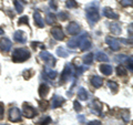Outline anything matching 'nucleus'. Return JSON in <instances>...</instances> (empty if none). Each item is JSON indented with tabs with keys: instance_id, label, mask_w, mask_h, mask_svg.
<instances>
[{
	"instance_id": "obj_1",
	"label": "nucleus",
	"mask_w": 133,
	"mask_h": 125,
	"mask_svg": "<svg viewBox=\"0 0 133 125\" xmlns=\"http://www.w3.org/2000/svg\"><path fill=\"white\" fill-rule=\"evenodd\" d=\"M29 58H30V52L27 49L23 48H19L14 50V53H12V60L14 62H23L27 61Z\"/></svg>"
},
{
	"instance_id": "obj_2",
	"label": "nucleus",
	"mask_w": 133,
	"mask_h": 125,
	"mask_svg": "<svg viewBox=\"0 0 133 125\" xmlns=\"http://www.w3.org/2000/svg\"><path fill=\"white\" fill-rule=\"evenodd\" d=\"M85 13H87V19H88V21L90 22V24H93L97 21H99L100 15H99L98 8L93 7V5L87 8V9H85Z\"/></svg>"
},
{
	"instance_id": "obj_3",
	"label": "nucleus",
	"mask_w": 133,
	"mask_h": 125,
	"mask_svg": "<svg viewBox=\"0 0 133 125\" xmlns=\"http://www.w3.org/2000/svg\"><path fill=\"white\" fill-rule=\"evenodd\" d=\"M40 58H41V60H43L49 66H55L56 63H57L56 58L53 57L50 52H47V51L40 52Z\"/></svg>"
},
{
	"instance_id": "obj_4",
	"label": "nucleus",
	"mask_w": 133,
	"mask_h": 125,
	"mask_svg": "<svg viewBox=\"0 0 133 125\" xmlns=\"http://www.w3.org/2000/svg\"><path fill=\"white\" fill-rule=\"evenodd\" d=\"M22 114L23 116H26L27 119H31V117H35L36 114H37V111L35 110V107L32 105L28 103H24L23 106H22Z\"/></svg>"
},
{
	"instance_id": "obj_5",
	"label": "nucleus",
	"mask_w": 133,
	"mask_h": 125,
	"mask_svg": "<svg viewBox=\"0 0 133 125\" xmlns=\"http://www.w3.org/2000/svg\"><path fill=\"white\" fill-rule=\"evenodd\" d=\"M9 120L11 122H20L21 121V113L18 107H11L10 111H9Z\"/></svg>"
},
{
	"instance_id": "obj_6",
	"label": "nucleus",
	"mask_w": 133,
	"mask_h": 125,
	"mask_svg": "<svg viewBox=\"0 0 133 125\" xmlns=\"http://www.w3.org/2000/svg\"><path fill=\"white\" fill-rule=\"evenodd\" d=\"M73 73V70L71 69V64H66L65 66H64V69H63V72H62V74H61V78H60V81H61V83H63V82H65V81H68L69 80V78L71 77V74Z\"/></svg>"
},
{
	"instance_id": "obj_7",
	"label": "nucleus",
	"mask_w": 133,
	"mask_h": 125,
	"mask_svg": "<svg viewBox=\"0 0 133 125\" xmlns=\"http://www.w3.org/2000/svg\"><path fill=\"white\" fill-rule=\"evenodd\" d=\"M51 34L52 37L58 41H62L64 39V32L62 31L61 27H55L51 29Z\"/></svg>"
},
{
	"instance_id": "obj_8",
	"label": "nucleus",
	"mask_w": 133,
	"mask_h": 125,
	"mask_svg": "<svg viewBox=\"0 0 133 125\" xmlns=\"http://www.w3.org/2000/svg\"><path fill=\"white\" fill-rule=\"evenodd\" d=\"M83 36H84V33H82L81 36H79V37H73V38L71 40H69L68 41V43H66V45H68V48L69 49H76L79 47V44H80L81 42V40L83 38Z\"/></svg>"
},
{
	"instance_id": "obj_9",
	"label": "nucleus",
	"mask_w": 133,
	"mask_h": 125,
	"mask_svg": "<svg viewBox=\"0 0 133 125\" xmlns=\"http://www.w3.org/2000/svg\"><path fill=\"white\" fill-rule=\"evenodd\" d=\"M105 42L109 44L110 49L113 50V51H119V50H120V42L115 38H112V37H107V38H105Z\"/></svg>"
},
{
	"instance_id": "obj_10",
	"label": "nucleus",
	"mask_w": 133,
	"mask_h": 125,
	"mask_svg": "<svg viewBox=\"0 0 133 125\" xmlns=\"http://www.w3.org/2000/svg\"><path fill=\"white\" fill-rule=\"evenodd\" d=\"M12 47V42L8 38H2L0 40V50L2 52H9Z\"/></svg>"
},
{
	"instance_id": "obj_11",
	"label": "nucleus",
	"mask_w": 133,
	"mask_h": 125,
	"mask_svg": "<svg viewBox=\"0 0 133 125\" xmlns=\"http://www.w3.org/2000/svg\"><path fill=\"white\" fill-rule=\"evenodd\" d=\"M66 31H68L69 34L76 36L80 32V26H79L77 22H70L68 26H66Z\"/></svg>"
},
{
	"instance_id": "obj_12",
	"label": "nucleus",
	"mask_w": 133,
	"mask_h": 125,
	"mask_svg": "<svg viewBox=\"0 0 133 125\" xmlns=\"http://www.w3.org/2000/svg\"><path fill=\"white\" fill-rule=\"evenodd\" d=\"M79 45H80L82 51H87V50H89L91 48V41L88 38V33H84V36H83V38H82L81 42Z\"/></svg>"
},
{
	"instance_id": "obj_13",
	"label": "nucleus",
	"mask_w": 133,
	"mask_h": 125,
	"mask_svg": "<svg viewBox=\"0 0 133 125\" xmlns=\"http://www.w3.org/2000/svg\"><path fill=\"white\" fill-rule=\"evenodd\" d=\"M103 15L109 19H118L119 18V15L116 13V12H114V10L112 9V8H109V7L103 8Z\"/></svg>"
},
{
	"instance_id": "obj_14",
	"label": "nucleus",
	"mask_w": 133,
	"mask_h": 125,
	"mask_svg": "<svg viewBox=\"0 0 133 125\" xmlns=\"http://www.w3.org/2000/svg\"><path fill=\"white\" fill-rule=\"evenodd\" d=\"M64 102V99L61 98L60 95H55L52 98V101H51V106L52 109H57V107H60L62 104Z\"/></svg>"
},
{
	"instance_id": "obj_15",
	"label": "nucleus",
	"mask_w": 133,
	"mask_h": 125,
	"mask_svg": "<svg viewBox=\"0 0 133 125\" xmlns=\"http://www.w3.org/2000/svg\"><path fill=\"white\" fill-rule=\"evenodd\" d=\"M14 38H15V40L17 41V42H19V43H26V41H27L26 34H24V32L21 31V30L16 31L15 34H14Z\"/></svg>"
},
{
	"instance_id": "obj_16",
	"label": "nucleus",
	"mask_w": 133,
	"mask_h": 125,
	"mask_svg": "<svg viewBox=\"0 0 133 125\" xmlns=\"http://www.w3.org/2000/svg\"><path fill=\"white\" fill-rule=\"evenodd\" d=\"M33 19H35V22L39 28H43L44 27L43 19H42V17H41V15L39 13V12H35V13H33Z\"/></svg>"
},
{
	"instance_id": "obj_17",
	"label": "nucleus",
	"mask_w": 133,
	"mask_h": 125,
	"mask_svg": "<svg viewBox=\"0 0 133 125\" xmlns=\"http://www.w3.org/2000/svg\"><path fill=\"white\" fill-rule=\"evenodd\" d=\"M48 93H49V86L47 84H44V83L40 84V86H39V95L40 96L42 99H44L48 95Z\"/></svg>"
},
{
	"instance_id": "obj_18",
	"label": "nucleus",
	"mask_w": 133,
	"mask_h": 125,
	"mask_svg": "<svg viewBox=\"0 0 133 125\" xmlns=\"http://www.w3.org/2000/svg\"><path fill=\"white\" fill-rule=\"evenodd\" d=\"M110 30L114 34H120L121 33V27H120V24L118 22H112L110 23Z\"/></svg>"
},
{
	"instance_id": "obj_19",
	"label": "nucleus",
	"mask_w": 133,
	"mask_h": 125,
	"mask_svg": "<svg viewBox=\"0 0 133 125\" xmlns=\"http://www.w3.org/2000/svg\"><path fill=\"white\" fill-rule=\"evenodd\" d=\"M100 71H101L104 75H110L112 73V66L109 64H101L100 65Z\"/></svg>"
},
{
	"instance_id": "obj_20",
	"label": "nucleus",
	"mask_w": 133,
	"mask_h": 125,
	"mask_svg": "<svg viewBox=\"0 0 133 125\" xmlns=\"http://www.w3.org/2000/svg\"><path fill=\"white\" fill-rule=\"evenodd\" d=\"M78 98L81 100V101H87L88 100V92L84 87H80L78 91Z\"/></svg>"
},
{
	"instance_id": "obj_21",
	"label": "nucleus",
	"mask_w": 133,
	"mask_h": 125,
	"mask_svg": "<svg viewBox=\"0 0 133 125\" xmlns=\"http://www.w3.org/2000/svg\"><path fill=\"white\" fill-rule=\"evenodd\" d=\"M91 83H92V85L94 87H100L102 85V83H103V80L100 77H97V75H94L91 78Z\"/></svg>"
},
{
	"instance_id": "obj_22",
	"label": "nucleus",
	"mask_w": 133,
	"mask_h": 125,
	"mask_svg": "<svg viewBox=\"0 0 133 125\" xmlns=\"http://www.w3.org/2000/svg\"><path fill=\"white\" fill-rule=\"evenodd\" d=\"M93 58H94L93 53H88V54H85L84 58H83V63L87 64V65H90L93 62Z\"/></svg>"
},
{
	"instance_id": "obj_23",
	"label": "nucleus",
	"mask_w": 133,
	"mask_h": 125,
	"mask_svg": "<svg viewBox=\"0 0 133 125\" xmlns=\"http://www.w3.org/2000/svg\"><path fill=\"white\" fill-rule=\"evenodd\" d=\"M57 54L59 55V57H61V58H66L69 55V52L66 51V50L63 48V47H59L57 49Z\"/></svg>"
},
{
	"instance_id": "obj_24",
	"label": "nucleus",
	"mask_w": 133,
	"mask_h": 125,
	"mask_svg": "<svg viewBox=\"0 0 133 125\" xmlns=\"http://www.w3.org/2000/svg\"><path fill=\"white\" fill-rule=\"evenodd\" d=\"M97 60L99 62H108L109 61V57L103 52H99V53H97Z\"/></svg>"
},
{
	"instance_id": "obj_25",
	"label": "nucleus",
	"mask_w": 133,
	"mask_h": 125,
	"mask_svg": "<svg viewBox=\"0 0 133 125\" xmlns=\"http://www.w3.org/2000/svg\"><path fill=\"white\" fill-rule=\"evenodd\" d=\"M45 74H47V77L49 78V79H51V80H53V79H56L57 78V75H58V72L57 71H53V70H50V69H48V68H45Z\"/></svg>"
},
{
	"instance_id": "obj_26",
	"label": "nucleus",
	"mask_w": 133,
	"mask_h": 125,
	"mask_svg": "<svg viewBox=\"0 0 133 125\" xmlns=\"http://www.w3.org/2000/svg\"><path fill=\"white\" fill-rule=\"evenodd\" d=\"M116 73H118L119 77H124V75H127L128 71L123 65H119L118 68H116Z\"/></svg>"
},
{
	"instance_id": "obj_27",
	"label": "nucleus",
	"mask_w": 133,
	"mask_h": 125,
	"mask_svg": "<svg viewBox=\"0 0 133 125\" xmlns=\"http://www.w3.org/2000/svg\"><path fill=\"white\" fill-rule=\"evenodd\" d=\"M51 123V119H50V116H43L42 119L39 121V125H49Z\"/></svg>"
},
{
	"instance_id": "obj_28",
	"label": "nucleus",
	"mask_w": 133,
	"mask_h": 125,
	"mask_svg": "<svg viewBox=\"0 0 133 125\" xmlns=\"http://www.w3.org/2000/svg\"><path fill=\"white\" fill-rule=\"evenodd\" d=\"M14 5H15L16 10H17V12H18V13H21V12L23 11V6H22V3H20L18 0H15V1H14Z\"/></svg>"
},
{
	"instance_id": "obj_29",
	"label": "nucleus",
	"mask_w": 133,
	"mask_h": 125,
	"mask_svg": "<svg viewBox=\"0 0 133 125\" xmlns=\"http://www.w3.org/2000/svg\"><path fill=\"white\" fill-rule=\"evenodd\" d=\"M108 86L110 87V89L113 91V92L115 93L116 91H118V89H119V85H118V83H115L114 81H109L108 82Z\"/></svg>"
},
{
	"instance_id": "obj_30",
	"label": "nucleus",
	"mask_w": 133,
	"mask_h": 125,
	"mask_svg": "<svg viewBox=\"0 0 133 125\" xmlns=\"http://www.w3.org/2000/svg\"><path fill=\"white\" fill-rule=\"evenodd\" d=\"M65 6H66V8L71 9V8H76V7L78 6V3H77L76 0H66Z\"/></svg>"
},
{
	"instance_id": "obj_31",
	"label": "nucleus",
	"mask_w": 133,
	"mask_h": 125,
	"mask_svg": "<svg viewBox=\"0 0 133 125\" xmlns=\"http://www.w3.org/2000/svg\"><path fill=\"white\" fill-rule=\"evenodd\" d=\"M56 15H53V13H48L47 15V22L49 24H52V23H55L56 21Z\"/></svg>"
},
{
	"instance_id": "obj_32",
	"label": "nucleus",
	"mask_w": 133,
	"mask_h": 125,
	"mask_svg": "<svg viewBox=\"0 0 133 125\" xmlns=\"http://www.w3.org/2000/svg\"><path fill=\"white\" fill-rule=\"evenodd\" d=\"M39 105L41 107V110L44 111V110H47L48 109V106H49V103L47 101H44V100H41V101L39 102Z\"/></svg>"
},
{
	"instance_id": "obj_33",
	"label": "nucleus",
	"mask_w": 133,
	"mask_h": 125,
	"mask_svg": "<svg viewBox=\"0 0 133 125\" xmlns=\"http://www.w3.org/2000/svg\"><path fill=\"white\" fill-rule=\"evenodd\" d=\"M56 18H58L59 20H61V21H63V20H65L66 18H68V15L65 13V12H59V13H58V16H56Z\"/></svg>"
},
{
	"instance_id": "obj_34",
	"label": "nucleus",
	"mask_w": 133,
	"mask_h": 125,
	"mask_svg": "<svg viewBox=\"0 0 133 125\" xmlns=\"http://www.w3.org/2000/svg\"><path fill=\"white\" fill-rule=\"evenodd\" d=\"M33 72V71L32 70H24L23 71V72H22V74H23V77H24V79H27V80H28V79L29 78H30L31 75H32V73Z\"/></svg>"
},
{
	"instance_id": "obj_35",
	"label": "nucleus",
	"mask_w": 133,
	"mask_h": 125,
	"mask_svg": "<svg viewBox=\"0 0 133 125\" xmlns=\"http://www.w3.org/2000/svg\"><path fill=\"white\" fill-rule=\"evenodd\" d=\"M122 113H123V120L125 121V122H129L130 121V113H129V111H127V110H123L122 111Z\"/></svg>"
},
{
	"instance_id": "obj_36",
	"label": "nucleus",
	"mask_w": 133,
	"mask_h": 125,
	"mask_svg": "<svg viewBox=\"0 0 133 125\" xmlns=\"http://www.w3.org/2000/svg\"><path fill=\"white\" fill-rule=\"evenodd\" d=\"M19 24H22V23H24V24H29V19H28V17L27 16H23V17H21V18L19 19Z\"/></svg>"
},
{
	"instance_id": "obj_37",
	"label": "nucleus",
	"mask_w": 133,
	"mask_h": 125,
	"mask_svg": "<svg viewBox=\"0 0 133 125\" xmlns=\"http://www.w3.org/2000/svg\"><path fill=\"white\" fill-rule=\"evenodd\" d=\"M132 0H121V5L123 7H129V6H132Z\"/></svg>"
},
{
	"instance_id": "obj_38",
	"label": "nucleus",
	"mask_w": 133,
	"mask_h": 125,
	"mask_svg": "<svg viewBox=\"0 0 133 125\" xmlns=\"http://www.w3.org/2000/svg\"><path fill=\"white\" fill-rule=\"evenodd\" d=\"M73 106H74V110H76L77 112H80L81 110H82V106H81V104L79 103L78 101H76L73 103Z\"/></svg>"
},
{
	"instance_id": "obj_39",
	"label": "nucleus",
	"mask_w": 133,
	"mask_h": 125,
	"mask_svg": "<svg viewBox=\"0 0 133 125\" xmlns=\"http://www.w3.org/2000/svg\"><path fill=\"white\" fill-rule=\"evenodd\" d=\"M128 59V66H129V70H130V72H132V60H133V58L130 57V58H127Z\"/></svg>"
},
{
	"instance_id": "obj_40",
	"label": "nucleus",
	"mask_w": 133,
	"mask_h": 125,
	"mask_svg": "<svg viewBox=\"0 0 133 125\" xmlns=\"http://www.w3.org/2000/svg\"><path fill=\"white\" fill-rule=\"evenodd\" d=\"M3 113H5V107H3V103H0V120L3 117Z\"/></svg>"
},
{
	"instance_id": "obj_41",
	"label": "nucleus",
	"mask_w": 133,
	"mask_h": 125,
	"mask_svg": "<svg viewBox=\"0 0 133 125\" xmlns=\"http://www.w3.org/2000/svg\"><path fill=\"white\" fill-rule=\"evenodd\" d=\"M50 7H51L52 8V9H57V8H58V6L56 5V0H50Z\"/></svg>"
},
{
	"instance_id": "obj_42",
	"label": "nucleus",
	"mask_w": 133,
	"mask_h": 125,
	"mask_svg": "<svg viewBox=\"0 0 133 125\" xmlns=\"http://www.w3.org/2000/svg\"><path fill=\"white\" fill-rule=\"evenodd\" d=\"M88 125H101V122L100 121H91L88 123Z\"/></svg>"
},
{
	"instance_id": "obj_43",
	"label": "nucleus",
	"mask_w": 133,
	"mask_h": 125,
	"mask_svg": "<svg viewBox=\"0 0 133 125\" xmlns=\"http://www.w3.org/2000/svg\"><path fill=\"white\" fill-rule=\"evenodd\" d=\"M123 59H127V57H118V58H116V60H123Z\"/></svg>"
},
{
	"instance_id": "obj_44",
	"label": "nucleus",
	"mask_w": 133,
	"mask_h": 125,
	"mask_svg": "<svg viewBox=\"0 0 133 125\" xmlns=\"http://www.w3.org/2000/svg\"><path fill=\"white\" fill-rule=\"evenodd\" d=\"M2 34H3V30H2L1 28H0V36H2Z\"/></svg>"
},
{
	"instance_id": "obj_45",
	"label": "nucleus",
	"mask_w": 133,
	"mask_h": 125,
	"mask_svg": "<svg viewBox=\"0 0 133 125\" xmlns=\"http://www.w3.org/2000/svg\"><path fill=\"white\" fill-rule=\"evenodd\" d=\"M0 125H7V124H0Z\"/></svg>"
}]
</instances>
